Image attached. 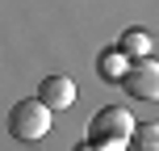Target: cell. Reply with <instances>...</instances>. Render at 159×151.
<instances>
[{"label": "cell", "mask_w": 159, "mask_h": 151, "mask_svg": "<svg viewBox=\"0 0 159 151\" xmlns=\"http://www.w3.org/2000/svg\"><path fill=\"white\" fill-rule=\"evenodd\" d=\"M134 143V118H130V109H121V105H105V109L92 113V122H88V143L84 147H96V151H121Z\"/></svg>", "instance_id": "6da1fadb"}, {"label": "cell", "mask_w": 159, "mask_h": 151, "mask_svg": "<svg viewBox=\"0 0 159 151\" xmlns=\"http://www.w3.org/2000/svg\"><path fill=\"white\" fill-rule=\"evenodd\" d=\"M50 105L42 101V97H25V101H17L13 109H8V134L17 139V143H38V139L50 134Z\"/></svg>", "instance_id": "7a4b0ae2"}, {"label": "cell", "mask_w": 159, "mask_h": 151, "mask_svg": "<svg viewBox=\"0 0 159 151\" xmlns=\"http://www.w3.org/2000/svg\"><path fill=\"white\" fill-rule=\"evenodd\" d=\"M121 84L134 101H159V59H151V55L130 59V72Z\"/></svg>", "instance_id": "3957f363"}, {"label": "cell", "mask_w": 159, "mask_h": 151, "mask_svg": "<svg viewBox=\"0 0 159 151\" xmlns=\"http://www.w3.org/2000/svg\"><path fill=\"white\" fill-rule=\"evenodd\" d=\"M38 97L50 105V109H71L75 105V80L71 76H42Z\"/></svg>", "instance_id": "277c9868"}, {"label": "cell", "mask_w": 159, "mask_h": 151, "mask_svg": "<svg viewBox=\"0 0 159 151\" xmlns=\"http://www.w3.org/2000/svg\"><path fill=\"white\" fill-rule=\"evenodd\" d=\"M96 67H101V76L109 80V84H121L130 72V55L121 46H109V50H101V59H96Z\"/></svg>", "instance_id": "5b68a950"}, {"label": "cell", "mask_w": 159, "mask_h": 151, "mask_svg": "<svg viewBox=\"0 0 159 151\" xmlns=\"http://www.w3.org/2000/svg\"><path fill=\"white\" fill-rule=\"evenodd\" d=\"M117 46L126 50L130 59H143V55H151V50H155V38H151L147 30H126V34L117 38Z\"/></svg>", "instance_id": "8992f818"}, {"label": "cell", "mask_w": 159, "mask_h": 151, "mask_svg": "<svg viewBox=\"0 0 159 151\" xmlns=\"http://www.w3.org/2000/svg\"><path fill=\"white\" fill-rule=\"evenodd\" d=\"M138 151H159V122H143V126H134V143Z\"/></svg>", "instance_id": "52a82bcc"}]
</instances>
